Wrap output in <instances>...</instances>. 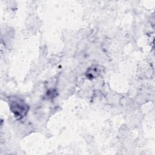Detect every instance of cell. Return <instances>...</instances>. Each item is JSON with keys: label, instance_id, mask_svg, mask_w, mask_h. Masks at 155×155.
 I'll list each match as a JSON object with an SVG mask.
<instances>
[{"label": "cell", "instance_id": "obj_1", "mask_svg": "<svg viewBox=\"0 0 155 155\" xmlns=\"http://www.w3.org/2000/svg\"><path fill=\"white\" fill-rule=\"evenodd\" d=\"M10 108L18 119H21L27 114L29 107L23 100L15 97L10 100Z\"/></svg>", "mask_w": 155, "mask_h": 155}, {"label": "cell", "instance_id": "obj_2", "mask_svg": "<svg viewBox=\"0 0 155 155\" xmlns=\"http://www.w3.org/2000/svg\"><path fill=\"white\" fill-rule=\"evenodd\" d=\"M101 68H99L97 65L91 66L90 67L86 72V77L88 79H92L97 78L101 73Z\"/></svg>", "mask_w": 155, "mask_h": 155}]
</instances>
